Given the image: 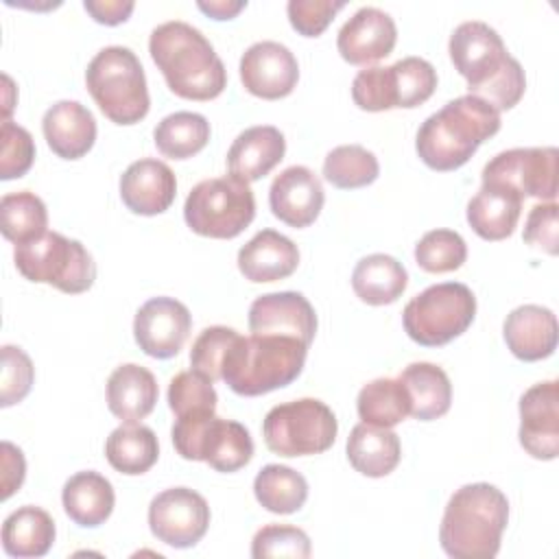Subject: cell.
<instances>
[{
    "instance_id": "1",
    "label": "cell",
    "mask_w": 559,
    "mask_h": 559,
    "mask_svg": "<svg viewBox=\"0 0 559 559\" xmlns=\"http://www.w3.org/2000/svg\"><path fill=\"white\" fill-rule=\"evenodd\" d=\"M448 48L472 96L485 100L498 114L520 103L526 90L524 70L489 24L478 20L459 24L450 35Z\"/></svg>"
},
{
    "instance_id": "2",
    "label": "cell",
    "mask_w": 559,
    "mask_h": 559,
    "mask_svg": "<svg viewBox=\"0 0 559 559\" xmlns=\"http://www.w3.org/2000/svg\"><path fill=\"white\" fill-rule=\"evenodd\" d=\"M148 52L170 92L188 100H212L227 85V70L205 35L188 22H164L153 28Z\"/></svg>"
},
{
    "instance_id": "3",
    "label": "cell",
    "mask_w": 559,
    "mask_h": 559,
    "mask_svg": "<svg viewBox=\"0 0 559 559\" xmlns=\"http://www.w3.org/2000/svg\"><path fill=\"white\" fill-rule=\"evenodd\" d=\"M500 131V114L485 100L465 94L430 114L415 140L421 162L439 173L456 170L476 148Z\"/></svg>"
},
{
    "instance_id": "4",
    "label": "cell",
    "mask_w": 559,
    "mask_h": 559,
    "mask_svg": "<svg viewBox=\"0 0 559 559\" xmlns=\"http://www.w3.org/2000/svg\"><path fill=\"white\" fill-rule=\"evenodd\" d=\"M509 522L507 496L489 483L463 485L445 504L439 542L454 559H493Z\"/></svg>"
},
{
    "instance_id": "5",
    "label": "cell",
    "mask_w": 559,
    "mask_h": 559,
    "mask_svg": "<svg viewBox=\"0 0 559 559\" xmlns=\"http://www.w3.org/2000/svg\"><path fill=\"white\" fill-rule=\"evenodd\" d=\"M308 347L293 336L238 334L223 358L221 380L245 397L288 386L301 373Z\"/></svg>"
},
{
    "instance_id": "6",
    "label": "cell",
    "mask_w": 559,
    "mask_h": 559,
    "mask_svg": "<svg viewBox=\"0 0 559 559\" xmlns=\"http://www.w3.org/2000/svg\"><path fill=\"white\" fill-rule=\"evenodd\" d=\"M85 85L100 111L116 124H135L148 114L144 68L127 46L98 50L87 63Z\"/></svg>"
},
{
    "instance_id": "7",
    "label": "cell",
    "mask_w": 559,
    "mask_h": 559,
    "mask_svg": "<svg viewBox=\"0 0 559 559\" xmlns=\"http://www.w3.org/2000/svg\"><path fill=\"white\" fill-rule=\"evenodd\" d=\"M13 260L26 280L50 284L68 295L85 293L96 280L90 251L59 231H46L31 242L15 245Z\"/></svg>"
},
{
    "instance_id": "8",
    "label": "cell",
    "mask_w": 559,
    "mask_h": 559,
    "mask_svg": "<svg viewBox=\"0 0 559 559\" xmlns=\"http://www.w3.org/2000/svg\"><path fill=\"white\" fill-rule=\"evenodd\" d=\"M175 450L181 459L205 461L216 472H236L253 456L249 430L214 413H192L177 417L170 430Z\"/></svg>"
},
{
    "instance_id": "9",
    "label": "cell",
    "mask_w": 559,
    "mask_h": 559,
    "mask_svg": "<svg viewBox=\"0 0 559 559\" xmlns=\"http://www.w3.org/2000/svg\"><path fill=\"white\" fill-rule=\"evenodd\" d=\"M474 314L472 288L461 282H443L415 295L402 312V323L415 343L439 347L461 336L472 325Z\"/></svg>"
},
{
    "instance_id": "10",
    "label": "cell",
    "mask_w": 559,
    "mask_h": 559,
    "mask_svg": "<svg viewBox=\"0 0 559 559\" xmlns=\"http://www.w3.org/2000/svg\"><path fill=\"white\" fill-rule=\"evenodd\" d=\"M255 216V199L247 181L231 175L199 181L186 203L188 227L207 238H236Z\"/></svg>"
},
{
    "instance_id": "11",
    "label": "cell",
    "mask_w": 559,
    "mask_h": 559,
    "mask_svg": "<svg viewBox=\"0 0 559 559\" xmlns=\"http://www.w3.org/2000/svg\"><path fill=\"white\" fill-rule=\"evenodd\" d=\"M336 432L332 408L314 397L277 404L262 421L264 443L280 456L321 454L332 448Z\"/></svg>"
},
{
    "instance_id": "12",
    "label": "cell",
    "mask_w": 559,
    "mask_h": 559,
    "mask_svg": "<svg viewBox=\"0 0 559 559\" xmlns=\"http://www.w3.org/2000/svg\"><path fill=\"white\" fill-rule=\"evenodd\" d=\"M151 533L173 548H192L210 526V507L201 493L188 487H170L148 504Z\"/></svg>"
},
{
    "instance_id": "13",
    "label": "cell",
    "mask_w": 559,
    "mask_h": 559,
    "mask_svg": "<svg viewBox=\"0 0 559 559\" xmlns=\"http://www.w3.org/2000/svg\"><path fill=\"white\" fill-rule=\"evenodd\" d=\"M557 162L559 153L555 146L509 148L485 164L483 181L507 183L522 197L555 201Z\"/></svg>"
},
{
    "instance_id": "14",
    "label": "cell",
    "mask_w": 559,
    "mask_h": 559,
    "mask_svg": "<svg viewBox=\"0 0 559 559\" xmlns=\"http://www.w3.org/2000/svg\"><path fill=\"white\" fill-rule=\"evenodd\" d=\"M192 328L190 310L173 297H153L133 319V336L151 358H173L183 347Z\"/></svg>"
},
{
    "instance_id": "15",
    "label": "cell",
    "mask_w": 559,
    "mask_h": 559,
    "mask_svg": "<svg viewBox=\"0 0 559 559\" xmlns=\"http://www.w3.org/2000/svg\"><path fill=\"white\" fill-rule=\"evenodd\" d=\"M520 445L539 461L559 454V382H537L520 397Z\"/></svg>"
},
{
    "instance_id": "16",
    "label": "cell",
    "mask_w": 559,
    "mask_h": 559,
    "mask_svg": "<svg viewBox=\"0 0 559 559\" xmlns=\"http://www.w3.org/2000/svg\"><path fill=\"white\" fill-rule=\"evenodd\" d=\"M297 79V59L280 41H258L242 52L240 81L245 90L258 98H284L295 90Z\"/></svg>"
},
{
    "instance_id": "17",
    "label": "cell",
    "mask_w": 559,
    "mask_h": 559,
    "mask_svg": "<svg viewBox=\"0 0 559 559\" xmlns=\"http://www.w3.org/2000/svg\"><path fill=\"white\" fill-rule=\"evenodd\" d=\"M249 330L251 334L293 336L310 345L317 332V314L301 293H266L249 306Z\"/></svg>"
},
{
    "instance_id": "18",
    "label": "cell",
    "mask_w": 559,
    "mask_h": 559,
    "mask_svg": "<svg viewBox=\"0 0 559 559\" xmlns=\"http://www.w3.org/2000/svg\"><path fill=\"white\" fill-rule=\"evenodd\" d=\"M325 194L321 179L306 166L284 168L269 188V205L275 218L301 229L317 221Z\"/></svg>"
},
{
    "instance_id": "19",
    "label": "cell",
    "mask_w": 559,
    "mask_h": 559,
    "mask_svg": "<svg viewBox=\"0 0 559 559\" xmlns=\"http://www.w3.org/2000/svg\"><path fill=\"white\" fill-rule=\"evenodd\" d=\"M395 39L393 17L378 7H362L341 26L336 48L347 63L365 66L391 55Z\"/></svg>"
},
{
    "instance_id": "20",
    "label": "cell",
    "mask_w": 559,
    "mask_h": 559,
    "mask_svg": "<svg viewBox=\"0 0 559 559\" xmlns=\"http://www.w3.org/2000/svg\"><path fill=\"white\" fill-rule=\"evenodd\" d=\"M177 194V179L168 164L159 159H138L120 177L122 203L142 216L166 212Z\"/></svg>"
},
{
    "instance_id": "21",
    "label": "cell",
    "mask_w": 559,
    "mask_h": 559,
    "mask_svg": "<svg viewBox=\"0 0 559 559\" xmlns=\"http://www.w3.org/2000/svg\"><path fill=\"white\" fill-rule=\"evenodd\" d=\"M502 334L515 358L535 362L548 358L557 347V317L550 308L524 304L507 314Z\"/></svg>"
},
{
    "instance_id": "22",
    "label": "cell",
    "mask_w": 559,
    "mask_h": 559,
    "mask_svg": "<svg viewBox=\"0 0 559 559\" xmlns=\"http://www.w3.org/2000/svg\"><path fill=\"white\" fill-rule=\"evenodd\" d=\"M286 153L284 133L271 124L249 127L231 142L227 151L229 175L240 181H258L269 175Z\"/></svg>"
},
{
    "instance_id": "23",
    "label": "cell",
    "mask_w": 559,
    "mask_h": 559,
    "mask_svg": "<svg viewBox=\"0 0 559 559\" xmlns=\"http://www.w3.org/2000/svg\"><path fill=\"white\" fill-rule=\"evenodd\" d=\"M41 131L50 151L61 159H79L96 142V120L79 100H59L48 107Z\"/></svg>"
},
{
    "instance_id": "24",
    "label": "cell",
    "mask_w": 559,
    "mask_h": 559,
    "mask_svg": "<svg viewBox=\"0 0 559 559\" xmlns=\"http://www.w3.org/2000/svg\"><path fill=\"white\" fill-rule=\"evenodd\" d=\"M522 212V194L507 183L483 181L467 203V223L483 240H504Z\"/></svg>"
},
{
    "instance_id": "25",
    "label": "cell",
    "mask_w": 559,
    "mask_h": 559,
    "mask_svg": "<svg viewBox=\"0 0 559 559\" xmlns=\"http://www.w3.org/2000/svg\"><path fill=\"white\" fill-rule=\"evenodd\" d=\"M299 266L297 245L275 229L258 231L238 251V269L245 280L262 284L277 282L295 273Z\"/></svg>"
},
{
    "instance_id": "26",
    "label": "cell",
    "mask_w": 559,
    "mask_h": 559,
    "mask_svg": "<svg viewBox=\"0 0 559 559\" xmlns=\"http://www.w3.org/2000/svg\"><path fill=\"white\" fill-rule=\"evenodd\" d=\"M157 395L155 376L135 362L116 367L107 380V406L124 424L144 419L155 408Z\"/></svg>"
},
{
    "instance_id": "27",
    "label": "cell",
    "mask_w": 559,
    "mask_h": 559,
    "mask_svg": "<svg viewBox=\"0 0 559 559\" xmlns=\"http://www.w3.org/2000/svg\"><path fill=\"white\" fill-rule=\"evenodd\" d=\"M61 502L63 511L74 524L83 528H94L111 515L116 493L111 483L103 474L87 469L76 472L66 480Z\"/></svg>"
},
{
    "instance_id": "28",
    "label": "cell",
    "mask_w": 559,
    "mask_h": 559,
    "mask_svg": "<svg viewBox=\"0 0 559 559\" xmlns=\"http://www.w3.org/2000/svg\"><path fill=\"white\" fill-rule=\"evenodd\" d=\"M402 456L400 437L391 428L358 424L347 439V459L356 472L369 478L391 474Z\"/></svg>"
},
{
    "instance_id": "29",
    "label": "cell",
    "mask_w": 559,
    "mask_h": 559,
    "mask_svg": "<svg viewBox=\"0 0 559 559\" xmlns=\"http://www.w3.org/2000/svg\"><path fill=\"white\" fill-rule=\"evenodd\" d=\"M408 273L393 255L371 253L358 260L352 273V288L356 297L369 306H384L397 301L406 290Z\"/></svg>"
},
{
    "instance_id": "30",
    "label": "cell",
    "mask_w": 559,
    "mask_h": 559,
    "mask_svg": "<svg viewBox=\"0 0 559 559\" xmlns=\"http://www.w3.org/2000/svg\"><path fill=\"white\" fill-rule=\"evenodd\" d=\"M400 382L404 384L411 400V415L419 421H430L450 411L452 384L448 373L432 362H411L402 373Z\"/></svg>"
},
{
    "instance_id": "31",
    "label": "cell",
    "mask_w": 559,
    "mask_h": 559,
    "mask_svg": "<svg viewBox=\"0 0 559 559\" xmlns=\"http://www.w3.org/2000/svg\"><path fill=\"white\" fill-rule=\"evenodd\" d=\"M55 542V522L48 511L24 504L2 524V548L9 557H44Z\"/></svg>"
},
{
    "instance_id": "32",
    "label": "cell",
    "mask_w": 559,
    "mask_h": 559,
    "mask_svg": "<svg viewBox=\"0 0 559 559\" xmlns=\"http://www.w3.org/2000/svg\"><path fill=\"white\" fill-rule=\"evenodd\" d=\"M105 456L116 472L138 476L157 463L159 443L148 426L122 424L107 437Z\"/></svg>"
},
{
    "instance_id": "33",
    "label": "cell",
    "mask_w": 559,
    "mask_h": 559,
    "mask_svg": "<svg viewBox=\"0 0 559 559\" xmlns=\"http://www.w3.org/2000/svg\"><path fill=\"white\" fill-rule=\"evenodd\" d=\"M253 493H255V500L266 511L277 515H288L304 507L308 498V483L297 469L288 465L271 463L255 474Z\"/></svg>"
},
{
    "instance_id": "34",
    "label": "cell",
    "mask_w": 559,
    "mask_h": 559,
    "mask_svg": "<svg viewBox=\"0 0 559 559\" xmlns=\"http://www.w3.org/2000/svg\"><path fill=\"white\" fill-rule=\"evenodd\" d=\"M153 140L164 157L188 159L205 148L210 140V122L194 111H175L157 122Z\"/></svg>"
},
{
    "instance_id": "35",
    "label": "cell",
    "mask_w": 559,
    "mask_h": 559,
    "mask_svg": "<svg viewBox=\"0 0 559 559\" xmlns=\"http://www.w3.org/2000/svg\"><path fill=\"white\" fill-rule=\"evenodd\" d=\"M356 408L365 424L393 428L411 415V400L400 378H376L360 389Z\"/></svg>"
},
{
    "instance_id": "36",
    "label": "cell",
    "mask_w": 559,
    "mask_h": 559,
    "mask_svg": "<svg viewBox=\"0 0 559 559\" xmlns=\"http://www.w3.org/2000/svg\"><path fill=\"white\" fill-rule=\"evenodd\" d=\"M48 212L44 201L31 192H9L0 199V229L2 236L15 245L31 242L46 234Z\"/></svg>"
},
{
    "instance_id": "37",
    "label": "cell",
    "mask_w": 559,
    "mask_h": 559,
    "mask_svg": "<svg viewBox=\"0 0 559 559\" xmlns=\"http://www.w3.org/2000/svg\"><path fill=\"white\" fill-rule=\"evenodd\" d=\"M389 68V92L393 107L413 109L437 90V70L421 57H404Z\"/></svg>"
},
{
    "instance_id": "38",
    "label": "cell",
    "mask_w": 559,
    "mask_h": 559,
    "mask_svg": "<svg viewBox=\"0 0 559 559\" xmlns=\"http://www.w3.org/2000/svg\"><path fill=\"white\" fill-rule=\"evenodd\" d=\"M378 157L360 144H343L332 148L323 162V177L341 190L369 186L378 179Z\"/></svg>"
},
{
    "instance_id": "39",
    "label": "cell",
    "mask_w": 559,
    "mask_h": 559,
    "mask_svg": "<svg viewBox=\"0 0 559 559\" xmlns=\"http://www.w3.org/2000/svg\"><path fill=\"white\" fill-rule=\"evenodd\" d=\"M467 258V245L452 229H432L415 245V260L428 273L456 271Z\"/></svg>"
},
{
    "instance_id": "40",
    "label": "cell",
    "mask_w": 559,
    "mask_h": 559,
    "mask_svg": "<svg viewBox=\"0 0 559 559\" xmlns=\"http://www.w3.org/2000/svg\"><path fill=\"white\" fill-rule=\"evenodd\" d=\"M218 395L212 380L199 371H179L168 384V406L177 417L192 413H214Z\"/></svg>"
},
{
    "instance_id": "41",
    "label": "cell",
    "mask_w": 559,
    "mask_h": 559,
    "mask_svg": "<svg viewBox=\"0 0 559 559\" xmlns=\"http://www.w3.org/2000/svg\"><path fill=\"white\" fill-rule=\"evenodd\" d=\"M251 557H290L306 559L310 557V537L290 524H266L262 526L251 542Z\"/></svg>"
},
{
    "instance_id": "42",
    "label": "cell",
    "mask_w": 559,
    "mask_h": 559,
    "mask_svg": "<svg viewBox=\"0 0 559 559\" xmlns=\"http://www.w3.org/2000/svg\"><path fill=\"white\" fill-rule=\"evenodd\" d=\"M35 162V142L33 135L11 122L2 120L0 124V179L24 177Z\"/></svg>"
},
{
    "instance_id": "43",
    "label": "cell",
    "mask_w": 559,
    "mask_h": 559,
    "mask_svg": "<svg viewBox=\"0 0 559 559\" xmlns=\"http://www.w3.org/2000/svg\"><path fill=\"white\" fill-rule=\"evenodd\" d=\"M238 332L227 325H210L205 328L192 343L190 349V365L194 371L203 373L205 378L221 380V365L223 358L234 343Z\"/></svg>"
},
{
    "instance_id": "44",
    "label": "cell",
    "mask_w": 559,
    "mask_h": 559,
    "mask_svg": "<svg viewBox=\"0 0 559 559\" xmlns=\"http://www.w3.org/2000/svg\"><path fill=\"white\" fill-rule=\"evenodd\" d=\"M2 376H0V406H13L22 402L35 378L33 362L22 347L2 345Z\"/></svg>"
},
{
    "instance_id": "45",
    "label": "cell",
    "mask_w": 559,
    "mask_h": 559,
    "mask_svg": "<svg viewBox=\"0 0 559 559\" xmlns=\"http://www.w3.org/2000/svg\"><path fill=\"white\" fill-rule=\"evenodd\" d=\"M343 7V0H290L286 11L290 26L299 35L319 37Z\"/></svg>"
},
{
    "instance_id": "46",
    "label": "cell",
    "mask_w": 559,
    "mask_h": 559,
    "mask_svg": "<svg viewBox=\"0 0 559 559\" xmlns=\"http://www.w3.org/2000/svg\"><path fill=\"white\" fill-rule=\"evenodd\" d=\"M524 242L550 255L559 251V205L555 201L531 207L524 225Z\"/></svg>"
},
{
    "instance_id": "47",
    "label": "cell",
    "mask_w": 559,
    "mask_h": 559,
    "mask_svg": "<svg viewBox=\"0 0 559 559\" xmlns=\"http://www.w3.org/2000/svg\"><path fill=\"white\" fill-rule=\"evenodd\" d=\"M352 98L365 111L393 109L391 94L386 87V68L373 66L360 70L352 81Z\"/></svg>"
},
{
    "instance_id": "48",
    "label": "cell",
    "mask_w": 559,
    "mask_h": 559,
    "mask_svg": "<svg viewBox=\"0 0 559 559\" xmlns=\"http://www.w3.org/2000/svg\"><path fill=\"white\" fill-rule=\"evenodd\" d=\"M26 474V461L20 448L11 441H2V500L22 487Z\"/></svg>"
},
{
    "instance_id": "49",
    "label": "cell",
    "mask_w": 559,
    "mask_h": 559,
    "mask_svg": "<svg viewBox=\"0 0 559 559\" xmlns=\"http://www.w3.org/2000/svg\"><path fill=\"white\" fill-rule=\"evenodd\" d=\"M83 7L98 24L116 26L129 20L135 4L131 0H85Z\"/></svg>"
},
{
    "instance_id": "50",
    "label": "cell",
    "mask_w": 559,
    "mask_h": 559,
    "mask_svg": "<svg viewBox=\"0 0 559 559\" xmlns=\"http://www.w3.org/2000/svg\"><path fill=\"white\" fill-rule=\"evenodd\" d=\"M197 7L199 11H203L214 20H231L247 7V2L245 0H210V2L199 0Z\"/></svg>"
},
{
    "instance_id": "51",
    "label": "cell",
    "mask_w": 559,
    "mask_h": 559,
    "mask_svg": "<svg viewBox=\"0 0 559 559\" xmlns=\"http://www.w3.org/2000/svg\"><path fill=\"white\" fill-rule=\"evenodd\" d=\"M2 81H4V90H7V94H9V92H11V87H13V83H11V79H9L7 74L2 76ZM11 109H13V103H11V98L7 96V100H4V120H9Z\"/></svg>"
}]
</instances>
